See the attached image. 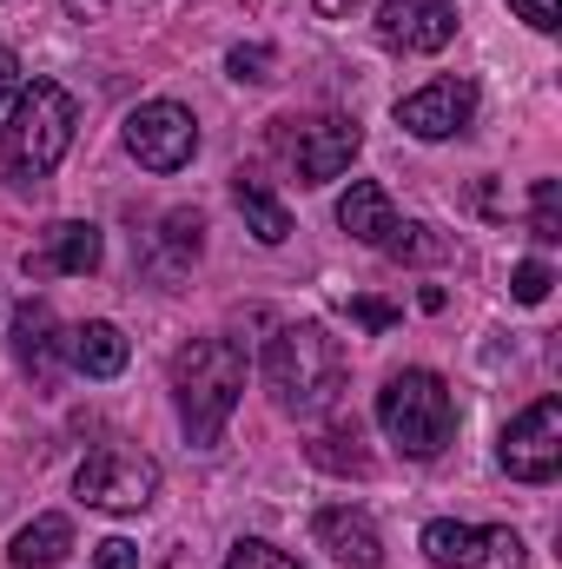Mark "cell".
Listing matches in <instances>:
<instances>
[{"mask_svg":"<svg viewBox=\"0 0 562 569\" xmlns=\"http://www.w3.org/2000/svg\"><path fill=\"white\" fill-rule=\"evenodd\" d=\"M67 13H73V20H100V13H107V0H67Z\"/></svg>","mask_w":562,"mask_h":569,"instance_id":"obj_29","label":"cell"},{"mask_svg":"<svg viewBox=\"0 0 562 569\" xmlns=\"http://www.w3.org/2000/svg\"><path fill=\"white\" fill-rule=\"evenodd\" d=\"M378 40L391 53H443L456 40V7L450 0H384L378 7Z\"/></svg>","mask_w":562,"mask_h":569,"instance_id":"obj_11","label":"cell"},{"mask_svg":"<svg viewBox=\"0 0 562 569\" xmlns=\"http://www.w3.org/2000/svg\"><path fill=\"white\" fill-rule=\"evenodd\" d=\"M384 252H391V259H404V266H436V259H450V239H436L430 226L398 219V232L384 239Z\"/></svg>","mask_w":562,"mask_h":569,"instance_id":"obj_19","label":"cell"},{"mask_svg":"<svg viewBox=\"0 0 562 569\" xmlns=\"http://www.w3.org/2000/svg\"><path fill=\"white\" fill-rule=\"evenodd\" d=\"M351 7H358V0H318V13H324V20H338V13H351Z\"/></svg>","mask_w":562,"mask_h":569,"instance_id":"obj_30","label":"cell"},{"mask_svg":"<svg viewBox=\"0 0 562 569\" xmlns=\"http://www.w3.org/2000/svg\"><path fill=\"white\" fill-rule=\"evenodd\" d=\"M13 351H20V365H27L40 385H53V371H60V338H53V311H47L40 298L13 311Z\"/></svg>","mask_w":562,"mask_h":569,"instance_id":"obj_16","label":"cell"},{"mask_svg":"<svg viewBox=\"0 0 562 569\" xmlns=\"http://www.w3.org/2000/svg\"><path fill=\"white\" fill-rule=\"evenodd\" d=\"M73 550V523L60 517V510H47V517H33L13 543H7V557H13V569H53L60 557Z\"/></svg>","mask_w":562,"mask_h":569,"instance_id":"obj_18","label":"cell"},{"mask_svg":"<svg viewBox=\"0 0 562 569\" xmlns=\"http://www.w3.org/2000/svg\"><path fill=\"white\" fill-rule=\"evenodd\" d=\"M127 152L140 159L145 172H179L199 152V120L179 100H145L127 113Z\"/></svg>","mask_w":562,"mask_h":569,"instance_id":"obj_7","label":"cell"},{"mask_svg":"<svg viewBox=\"0 0 562 569\" xmlns=\"http://www.w3.org/2000/svg\"><path fill=\"white\" fill-rule=\"evenodd\" d=\"M239 391H245V351L232 338H192L172 358V405H179V425L199 450H212L225 437Z\"/></svg>","mask_w":562,"mask_h":569,"instance_id":"obj_1","label":"cell"},{"mask_svg":"<svg viewBox=\"0 0 562 569\" xmlns=\"http://www.w3.org/2000/svg\"><path fill=\"white\" fill-rule=\"evenodd\" d=\"M127 358H133V345H127V331L107 325V318H93V325H80V331L67 338V365L87 371V378H120Z\"/></svg>","mask_w":562,"mask_h":569,"instance_id":"obj_15","label":"cell"},{"mask_svg":"<svg viewBox=\"0 0 562 569\" xmlns=\"http://www.w3.org/2000/svg\"><path fill=\"white\" fill-rule=\"evenodd\" d=\"M351 318H358L364 331H391V325H398V311L378 305V298H351Z\"/></svg>","mask_w":562,"mask_h":569,"instance_id":"obj_27","label":"cell"},{"mask_svg":"<svg viewBox=\"0 0 562 569\" xmlns=\"http://www.w3.org/2000/svg\"><path fill=\"white\" fill-rule=\"evenodd\" d=\"M318 543L338 557L344 569H378L384 563V537H378V523L358 510V503H331V510H318Z\"/></svg>","mask_w":562,"mask_h":569,"instance_id":"obj_13","label":"cell"},{"mask_svg":"<svg viewBox=\"0 0 562 569\" xmlns=\"http://www.w3.org/2000/svg\"><path fill=\"white\" fill-rule=\"evenodd\" d=\"M100 259H107L100 226L60 219V226H47V239L27 252V279H87V272H100Z\"/></svg>","mask_w":562,"mask_h":569,"instance_id":"obj_12","label":"cell"},{"mask_svg":"<svg viewBox=\"0 0 562 569\" xmlns=\"http://www.w3.org/2000/svg\"><path fill=\"white\" fill-rule=\"evenodd\" d=\"M73 127H80V107H73V93H67L60 80H27V87L13 93V113H7V127H0V159H7L13 186H33V179H47V172L67 159Z\"/></svg>","mask_w":562,"mask_h":569,"instance_id":"obj_3","label":"cell"},{"mask_svg":"<svg viewBox=\"0 0 562 569\" xmlns=\"http://www.w3.org/2000/svg\"><path fill=\"white\" fill-rule=\"evenodd\" d=\"M470 120H476V87L470 80H430V87L398 100V127L411 140H456Z\"/></svg>","mask_w":562,"mask_h":569,"instance_id":"obj_10","label":"cell"},{"mask_svg":"<svg viewBox=\"0 0 562 569\" xmlns=\"http://www.w3.org/2000/svg\"><path fill=\"white\" fill-rule=\"evenodd\" d=\"M550 284H556V272H550L543 259H523V266L510 272V291H516L523 305H543V298H550Z\"/></svg>","mask_w":562,"mask_h":569,"instance_id":"obj_23","label":"cell"},{"mask_svg":"<svg viewBox=\"0 0 562 569\" xmlns=\"http://www.w3.org/2000/svg\"><path fill=\"white\" fill-rule=\"evenodd\" d=\"M311 463H324V470H371V457L358 450V430H331V437H318V443H311Z\"/></svg>","mask_w":562,"mask_h":569,"instance_id":"obj_21","label":"cell"},{"mask_svg":"<svg viewBox=\"0 0 562 569\" xmlns=\"http://www.w3.org/2000/svg\"><path fill=\"white\" fill-rule=\"evenodd\" d=\"M225 569H304V563H298V557H284L279 543H265V537H245V543H232Z\"/></svg>","mask_w":562,"mask_h":569,"instance_id":"obj_22","label":"cell"},{"mask_svg":"<svg viewBox=\"0 0 562 569\" xmlns=\"http://www.w3.org/2000/svg\"><path fill=\"white\" fill-rule=\"evenodd\" d=\"M225 67H232V80H272V47H232Z\"/></svg>","mask_w":562,"mask_h":569,"instance_id":"obj_24","label":"cell"},{"mask_svg":"<svg viewBox=\"0 0 562 569\" xmlns=\"http://www.w3.org/2000/svg\"><path fill=\"white\" fill-rule=\"evenodd\" d=\"M423 557L443 569H523L530 563L516 530H503V523H456V517L423 523Z\"/></svg>","mask_w":562,"mask_h":569,"instance_id":"obj_6","label":"cell"},{"mask_svg":"<svg viewBox=\"0 0 562 569\" xmlns=\"http://www.w3.org/2000/svg\"><path fill=\"white\" fill-rule=\"evenodd\" d=\"M93 563L100 569H140V550L127 537H107V543H93Z\"/></svg>","mask_w":562,"mask_h":569,"instance_id":"obj_26","label":"cell"},{"mask_svg":"<svg viewBox=\"0 0 562 569\" xmlns=\"http://www.w3.org/2000/svg\"><path fill=\"white\" fill-rule=\"evenodd\" d=\"M338 226L358 239V246H371V252H384V239L398 232V206H391V192L378 186V179H358L344 199H338Z\"/></svg>","mask_w":562,"mask_h":569,"instance_id":"obj_14","label":"cell"},{"mask_svg":"<svg viewBox=\"0 0 562 569\" xmlns=\"http://www.w3.org/2000/svg\"><path fill=\"white\" fill-rule=\"evenodd\" d=\"M378 425L384 437L411 457V463H430L450 450L456 437V398L436 371H398L384 391H378Z\"/></svg>","mask_w":562,"mask_h":569,"instance_id":"obj_4","label":"cell"},{"mask_svg":"<svg viewBox=\"0 0 562 569\" xmlns=\"http://www.w3.org/2000/svg\"><path fill=\"white\" fill-rule=\"evenodd\" d=\"M530 232H536L543 246L562 239V186L556 179H536V186H530Z\"/></svg>","mask_w":562,"mask_h":569,"instance_id":"obj_20","label":"cell"},{"mask_svg":"<svg viewBox=\"0 0 562 569\" xmlns=\"http://www.w3.org/2000/svg\"><path fill=\"white\" fill-rule=\"evenodd\" d=\"M265 385H272V405L291 418L331 411L344 391V345L324 325H284L265 345Z\"/></svg>","mask_w":562,"mask_h":569,"instance_id":"obj_2","label":"cell"},{"mask_svg":"<svg viewBox=\"0 0 562 569\" xmlns=\"http://www.w3.org/2000/svg\"><path fill=\"white\" fill-rule=\"evenodd\" d=\"M13 93H20V60H13V53L0 47V107H7Z\"/></svg>","mask_w":562,"mask_h":569,"instance_id":"obj_28","label":"cell"},{"mask_svg":"<svg viewBox=\"0 0 562 569\" xmlns=\"http://www.w3.org/2000/svg\"><path fill=\"white\" fill-rule=\"evenodd\" d=\"M284 146H291L298 179H304V186H324V179H338V172L358 159L364 127H358L351 113H318V120H298V133H291Z\"/></svg>","mask_w":562,"mask_h":569,"instance_id":"obj_9","label":"cell"},{"mask_svg":"<svg viewBox=\"0 0 562 569\" xmlns=\"http://www.w3.org/2000/svg\"><path fill=\"white\" fill-rule=\"evenodd\" d=\"M496 457H503V470L516 483H550L562 470V398H536L516 425L503 430Z\"/></svg>","mask_w":562,"mask_h":569,"instance_id":"obj_8","label":"cell"},{"mask_svg":"<svg viewBox=\"0 0 562 569\" xmlns=\"http://www.w3.org/2000/svg\"><path fill=\"white\" fill-rule=\"evenodd\" d=\"M73 497L87 510H107V517H133L159 497V463L145 450H127V443H100L80 470H73Z\"/></svg>","mask_w":562,"mask_h":569,"instance_id":"obj_5","label":"cell"},{"mask_svg":"<svg viewBox=\"0 0 562 569\" xmlns=\"http://www.w3.org/2000/svg\"><path fill=\"white\" fill-rule=\"evenodd\" d=\"M232 199H239V212H245V232H252L259 246H284V239H291V212L272 199V186H265V179L239 172V179H232Z\"/></svg>","mask_w":562,"mask_h":569,"instance_id":"obj_17","label":"cell"},{"mask_svg":"<svg viewBox=\"0 0 562 569\" xmlns=\"http://www.w3.org/2000/svg\"><path fill=\"white\" fill-rule=\"evenodd\" d=\"M516 7V20H530L536 33H556L562 27V0H510Z\"/></svg>","mask_w":562,"mask_h":569,"instance_id":"obj_25","label":"cell"}]
</instances>
